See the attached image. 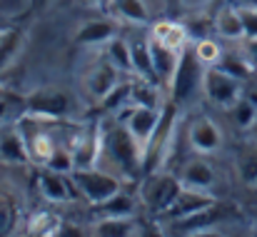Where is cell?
<instances>
[{"instance_id": "obj_22", "label": "cell", "mask_w": 257, "mask_h": 237, "mask_svg": "<svg viewBox=\"0 0 257 237\" xmlns=\"http://www.w3.org/2000/svg\"><path fill=\"white\" fill-rule=\"evenodd\" d=\"M135 215V200L127 192H117L115 197H110L107 202L95 207V217H133Z\"/></svg>"}, {"instance_id": "obj_30", "label": "cell", "mask_w": 257, "mask_h": 237, "mask_svg": "<svg viewBox=\"0 0 257 237\" xmlns=\"http://www.w3.org/2000/svg\"><path fill=\"white\" fill-rule=\"evenodd\" d=\"M192 50H195V55L202 60V65H205V68H212V65H217V63H220V58H222V48H220L215 40H210V38H202V40H197Z\"/></svg>"}, {"instance_id": "obj_16", "label": "cell", "mask_w": 257, "mask_h": 237, "mask_svg": "<svg viewBox=\"0 0 257 237\" xmlns=\"http://www.w3.org/2000/svg\"><path fill=\"white\" fill-rule=\"evenodd\" d=\"M180 182L185 187H195V190H205L210 192L215 187V170L210 167V162L205 160H192L182 167V175H180Z\"/></svg>"}, {"instance_id": "obj_26", "label": "cell", "mask_w": 257, "mask_h": 237, "mask_svg": "<svg viewBox=\"0 0 257 237\" xmlns=\"http://www.w3.org/2000/svg\"><path fill=\"white\" fill-rule=\"evenodd\" d=\"M217 68H222L225 73H230V75H235V78H240L242 82L250 78V75H255V70L250 68V63L245 60L242 53H222Z\"/></svg>"}, {"instance_id": "obj_13", "label": "cell", "mask_w": 257, "mask_h": 237, "mask_svg": "<svg viewBox=\"0 0 257 237\" xmlns=\"http://www.w3.org/2000/svg\"><path fill=\"white\" fill-rule=\"evenodd\" d=\"M148 43H150V58H153V68H155L158 80L170 82L172 75H175V70H177V63H180V53L168 48L165 43H160V40L153 38V35L148 38Z\"/></svg>"}, {"instance_id": "obj_11", "label": "cell", "mask_w": 257, "mask_h": 237, "mask_svg": "<svg viewBox=\"0 0 257 237\" xmlns=\"http://www.w3.org/2000/svg\"><path fill=\"white\" fill-rule=\"evenodd\" d=\"M117 20L112 18H102V20H90L85 25L78 28L75 33V43L83 48H97V45H107L112 38H117Z\"/></svg>"}, {"instance_id": "obj_18", "label": "cell", "mask_w": 257, "mask_h": 237, "mask_svg": "<svg viewBox=\"0 0 257 237\" xmlns=\"http://www.w3.org/2000/svg\"><path fill=\"white\" fill-rule=\"evenodd\" d=\"M102 58H107L120 73H127V75H135V68H133V48H130V40L125 38H112L107 45H102Z\"/></svg>"}, {"instance_id": "obj_24", "label": "cell", "mask_w": 257, "mask_h": 237, "mask_svg": "<svg viewBox=\"0 0 257 237\" xmlns=\"http://www.w3.org/2000/svg\"><path fill=\"white\" fill-rule=\"evenodd\" d=\"M23 30L18 28H0V70L8 68L23 48Z\"/></svg>"}, {"instance_id": "obj_38", "label": "cell", "mask_w": 257, "mask_h": 237, "mask_svg": "<svg viewBox=\"0 0 257 237\" xmlns=\"http://www.w3.org/2000/svg\"><path fill=\"white\" fill-rule=\"evenodd\" d=\"M237 8H257V0H235Z\"/></svg>"}, {"instance_id": "obj_36", "label": "cell", "mask_w": 257, "mask_h": 237, "mask_svg": "<svg viewBox=\"0 0 257 237\" xmlns=\"http://www.w3.org/2000/svg\"><path fill=\"white\" fill-rule=\"evenodd\" d=\"M182 237H222L215 227H200V230H190V232H185Z\"/></svg>"}, {"instance_id": "obj_31", "label": "cell", "mask_w": 257, "mask_h": 237, "mask_svg": "<svg viewBox=\"0 0 257 237\" xmlns=\"http://www.w3.org/2000/svg\"><path fill=\"white\" fill-rule=\"evenodd\" d=\"M18 222V210L8 195H0V237L8 235Z\"/></svg>"}, {"instance_id": "obj_2", "label": "cell", "mask_w": 257, "mask_h": 237, "mask_svg": "<svg viewBox=\"0 0 257 237\" xmlns=\"http://www.w3.org/2000/svg\"><path fill=\"white\" fill-rule=\"evenodd\" d=\"M102 153L127 175H138L145 165V153L140 143L117 120H112L110 125H102Z\"/></svg>"}, {"instance_id": "obj_5", "label": "cell", "mask_w": 257, "mask_h": 237, "mask_svg": "<svg viewBox=\"0 0 257 237\" xmlns=\"http://www.w3.org/2000/svg\"><path fill=\"white\" fill-rule=\"evenodd\" d=\"M242 80L225 73L222 68L212 65L205 70V80H202V92L205 97L215 105V107H222V110H230L240 97H242Z\"/></svg>"}, {"instance_id": "obj_3", "label": "cell", "mask_w": 257, "mask_h": 237, "mask_svg": "<svg viewBox=\"0 0 257 237\" xmlns=\"http://www.w3.org/2000/svg\"><path fill=\"white\" fill-rule=\"evenodd\" d=\"M205 65L202 60L195 55V50L185 48L180 53V63H177V70L170 80V100L172 102H185L190 100L197 90H202V80H205Z\"/></svg>"}, {"instance_id": "obj_33", "label": "cell", "mask_w": 257, "mask_h": 237, "mask_svg": "<svg viewBox=\"0 0 257 237\" xmlns=\"http://www.w3.org/2000/svg\"><path fill=\"white\" fill-rule=\"evenodd\" d=\"M48 237H85V232L75 222H58Z\"/></svg>"}, {"instance_id": "obj_21", "label": "cell", "mask_w": 257, "mask_h": 237, "mask_svg": "<svg viewBox=\"0 0 257 237\" xmlns=\"http://www.w3.org/2000/svg\"><path fill=\"white\" fill-rule=\"evenodd\" d=\"M235 170L245 185L257 187V143H247L240 148V153L235 158Z\"/></svg>"}, {"instance_id": "obj_41", "label": "cell", "mask_w": 257, "mask_h": 237, "mask_svg": "<svg viewBox=\"0 0 257 237\" xmlns=\"http://www.w3.org/2000/svg\"><path fill=\"white\" fill-rule=\"evenodd\" d=\"M252 237H257V227H255V232H252Z\"/></svg>"}, {"instance_id": "obj_44", "label": "cell", "mask_w": 257, "mask_h": 237, "mask_svg": "<svg viewBox=\"0 0 257 237\" xmlns=\"http://www.w3.org/2000/svg\"><path fill=\"white\" fill-rule=\"evenodd\" d=\"M255 78H257V73H255Z\"/></svg>"}, {"instance_id": "obj_29", "label": "cell", "mask_w": 257, "mask_h": 237, "mask_svg": "<svg viewBox=\"0 0 257 237\" xmlns=\"http://www.w3.org/2000/svg\"><path fill=\"white\" fill-rule=\"evenodd\" d=\"M35 0H0V23H13L20 20L33 10Z\"/></svg>"}, {"instance_id": "obj_34", "label": "cell", "mask_w": 257, "mask_h": 237, "mask_svg": "<svg viewBox=\"0 0 257 237\" xmlns=\"http://www.w3.org/2000/svg\"><path fill=\"white\" fill-rule=\"evenodd\" d=\"M240 53L245 55V60L250 63V68L257 73V38H245V40H242Z\"/></svg>"}, {"instance_id": "obj_43", "label": "cell", "mask_w": 257, "mask_h": 237, "mask_svg": "<svg viewBox=\"0 0 257 237\" xmlns=\"http://www.w3.org/2000/svg\"><path fill=\"white\" fill-rule=\"evenodd\" d=\"M255 130H257V123H255Z\"/></svg>"}, {"instance_id": "obj_35", "label": "cell", "mask_w": 257, "mask_h": 237, "mask_svg": "<svg viewBox=\"0 0 257 237\" xmlns=\"http://www.w3.org/2000/svg\"><path fill=\"white\" fill-rule=\"evenodd\" d=\"M133 237H165V232L158 225H145V227H138Z\"/></svg>"}, {"instance_id": "obj_17", "label": "cell", "mask_w": 257, "mask_h": 237, "mask_svg": "<svg viewBox=\"0 0 257 237\" xmlns=\"http://www.w3.org/2000/svg\"><path fill=\"white\" fill-rule=\"evenodd\" d=\"M150 35L158 38L160 43H165L168 48L177 50V53H182V50L187 48V40H190L187 28H185L182 23H177V20H158V23L153 25Z\"/></svg>"}, {"instance_id": "obj_1", "label": "cell", "mask_w": 257, "mask_h": 237, "mask_svg": "<svg viewBox=\"0 0 257 237\" xmlns=\"http://www.w3.org/2000/svg\"><path fill=\"white\" fill-rule=\"evenodd\" d=\"M23 110L28 117H35L40 123H60L78 115V100L63 87H38L25 97Z\"/></svg>"}, {"instance_id": "obj_27", "label": "cell", "mask_w": 257, "mask_h": 237, "mask_svg": "<svg viewBox=\"0 0 257 237\" xmlns=\"http://www.w3.org/2000/svg\"><path fill=\"white\" fill-rule=\"evenodd\" d=\"M230 115H232V123L240 130H250V128H255V123H257V105H252L247 97H240L230 107Z\"/></svg>"}, {"instance_id": "obj_37", "label": "cell", "mask_w": 257, "mask_h": 237, "mask_svg": "<svg viewBox=\"0 0 257 237\" xmlns=\"http://www.w3.org/2000/svg\"><path fill=\"white\" fill-rule=\"evenodd\" d=\"M242 97H247L252 105H257V82H252V85H245V90H242Z\"/></svg>"}, {"instance_id": "obj_9", "label": "cell", "mask_w": 257, "mask_h": 237, "mask_svg": "<svg viewBox=\"0 0 257 237\" xmlns=\"http://www.w3.org/2000/svg\"><path fill=\"white\" fill-rule=\"evenodd\" d=\"M180 190H182V182L180 180H175L172 175H158L145 187V202L155 212H163L165 215L168 207L175 202V197L180 195Z\"/></svg>"}, {"instance_id": "obj_23", "label": "cell", "mask_w": 257, "mask_h": 237, "mask_svg": "<svg viewBox=\"0 0 257 237\" xmlns=\"http://www.w3.org/2000/svg\"><path fill=\"white\" fill-rule=\"evenodd\" d=\"M130 48H133V68H135V75L143 80L158 82L155 68H153V58H150V43H148V40H130Z\"/></svg>"}, {"instance_id": "obj_32", "label": "cell", "mask_w": 257, "mask_h": 237, "mask_svg": "<svg viewBox=\"0 0 257 237\" xmlns=\"http://www.w3.org/2000/svg\"><path fill=\"white\" fill-rule=\"evenodd\" d=\"M242 25H245V38H257V8H240Z\"/></svg>"}, {"instance_id": "obj_8", "label": "cell", "mask_w": 257, "mask_h": 237, "mask_svg": "<svg viewBox=\"0 0 257 237\" xmlns=\"http://www.w3.org/2000/svg\"><path fill=\"white\" fill-rule=\"evenodd\" d=\"M38 187H40V195L48 200V202H55V205H63V202H70L73 195H75V182H73V175H63V172H53V170H43L40 177H38Z\"/></svg>"}, {"instance_id": "obj_6", "label": "cell", "mask_w": 257, "mask_h": 237, "mask_svg": "<svg viewBox=\"0 0 257 237\" xmlns=\"http://www.w3.org/2000/svg\"><path fill=\"white\" fill-rule=\"evenodd\" d=\"M120 70L107 60V58H100L90 70L85 73V80H83V85H85V92L92 97V100H105L122 80H120Z\"/></svg>"}, {"instance_id": "obj_12", "label": "cell", "mask_w": 257, "mask_h": 237, "mask_svg": "<svg viewBox=\"0 0 257 237\" xmlns=\"http://www.w3.org/2000/svg\"><path fill=\"white\" fill-rule=\"evenodd\" d=\"M25 117H28V115H25ZM28 123H30V130H25V133H23V138H25V143H28L30 160L45 167L48 158H50V155H53V150H55L53 135H50V133H45V130L40 128V120L28 117Z\"/></svg>"}, {"instance_id": "obj_20", "label": "cell", "mask_w": 257, "mask_h": 237, "mask_svg": "<svg viewBox=\"0 0 257 237\" xmlns=\"http://www.w3.org/2000/svg\"><path fill=\"white\" fill-rule=\"evenodd\" d=\"M138 225L133 217H102L95 220L92 225V237H133Z\"/></svg>"}, {"instance_id": "obj_4", "label": "cell", "mask_w": 257, "mask_h": 237, "mask_svg": "<svg viewBox=\"0 0 257 237\" xmlns=\"http://www.w3.org/2000/svg\"><path fill=\"white\" fill-rule=\"evenodd\" d=\"M73 182L78 187V192L85 197L92 207L107 202L110 197H115L117 192H122V185L115 175L97 170V167H83L73 172Z\"/></svg>"}, {"instance_id": "obj_15", "label": "cell", "mask_w": 257, "mask_h": 237, "mask_svg": "<svg viewBox=\"0 0 257 237\" xmlns=\"http://www.w3.org/2000/svg\"><path fill=\"white\" fill-rule=\"evenodd\" d=\"M215 30L225 40H245V25L237 5H225L215 15Z\"/></svg>"}, {"instance_id": "obj_39", "label": "cell", "mask_w": 257, "mask_h": 237, "mask_svg": "<svg viewBox=\"0 0 257 237\" xmlns=\"http://www.w3.org/2000/svg\"><path fill=\"white\" fill-rule=\"evenodd\" d=\"M80 3H83V5H100L102 0H80Z\"/></svg>"}, {"instance_id": "obj_42", "label": "cell", "mask_w": 257, "mask_h": 237, "mask_svg": "<svg viewBox=\"0 0 257 237\" xmlns=\"http://www.w3.org/2000/svg\"><path fill=\"white\" fill-rule=\"evenodd\" d=\"M237 237H252V235H237Z\"/></svg>"}, {"instance_id": "obj_14", "label": "cell", "mask_w": 257, "mask_h": 237, "mask_svg": "<svg viewBox=\"0 0 257 237\" xmlns=\"http://www.w3.org/2000/svg\"><path fill=\"white\" fill-rule=\"evenodd\" d=\"M0 162H8V165L30 162L28 143H25V138L18 128H10V130L0 133Z\"/></svg>"}, {"instance_id": "obj_19", "label": "cell", "mask_w": 257, "mask_h": 237, "mask_svg": "<svg viewBox=\"0 0 257 237\" xmlns=\"http://www.w3.org/2000/svg\"><path fill=\"white\" fill-rule=\"evenodd\" d=\"M110 10L117 20H125V23H135V25L150 23V10L145 0H110Z\"/></svg>"}, {"instance_id": "obj_7", "label": "cell", "mask_w": 257, "mask_h": 237, "mask_svg": "<svg viewBox=\"0 0 257 237\" xmlns=\"http://www.w3.org/2000/svg\"><path fill=\"white\" fill-rule=\"evenodd\" d=\"M212 205H215V197H212L210 192L195 190V187H185V185H182L180 195L175 197V202L168 207L165 217H170V220L177 222V220L192 217V215H197V212H202V210H207V207H212Z\"/></svg>"}, {"instance_id": "obj_40", "label": "cell", "mask_w": 257, "mask_h": 237, "mask_svg": "<svg viewBox=\"0 0 257 237\" xmlns=\"http://www.w3.org/2000/svg\"><path fill=\"white\" fill-rule=\"evenodd\" d=\"M35 3H38V5H45V3H50V0H35Z\"/></svg>"}, {"instance_id": "obj_25", "label": "cell", "mask_w": 257, "mask_h": 237, "mask_svg": "<svg viewBox=\"0 0 257 237\" xmlns=\"http://www.w3.org/2000/svg\"><path fill=\"white\" fill-rule=\"evenodd\" d=\"M130 102H133V105H148V107H163V105H160L158 82L138 78L133 82V90H130Z\"/></svg>"}, {"instance_id": "obj_28", "label": "cell", "mask_w": 257, "mask_h": 237, "mask_svg": "<svg viewBox=\"0 0 257 237\" xmlns=\"http://www.w3.org/2000/svg\"><path fill=\"white\" fill-rule=\"evenodd\" d=\"M45 167L53 170V172L73 175V172H75V158H73V150H70V148H60V145H55V150H53V155L48 158Z\"/></svg>"}, {"instance_id": "obj_10", "label": "cell", "mask_w": 257, "mask_h": 237, "mask_svg": "<svg viewBox=\"0 0 257 237\" xmlns=\"http://www.w3.org/2000/svg\"><path fill=\"white\" fill-rule=\"evenodd\" d=\"M187 140H190V145H192L197 153L210 155V153H217V150H220V145H222V133H220V128H217L210 117H197V120L190 125V130H187Z\"/></svg>"}]
</instances>
